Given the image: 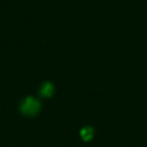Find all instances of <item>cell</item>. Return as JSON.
<instances>
[{
  "label": "cell",
  "mask_w": 147,
  "mask_h": 147,
  "mask_svg": "<svg viewBox=\"0 0 147 147\" xmlns=\"http://www.w3.org/2000/svg\"><path fill=\"white\" fill-rule=\"evenodd\" d=\"M21 109H22V111H23L24 114H26V115H34V114H37V113L39 111V109H40V103H39V101H38L37 99L29 96V98H26V99L23 101V103H22V106H21Z\"/></svg>",
  "instance_id": "6da1fadb"
},
{
  "label": "cell",
  "mask_w": 147,
  "mask_h": 147,
  "mask_svg": "<svg viewBox=\"0 0 147 147\" xmlns=\"http://www.w3.org/2000/svg\"><path fill=\"white\" fill-rule=\"evenodd\" d=\"M40 93L44 95V96H51L52 93H53V85L51 83H45L42 84L41 88H40Z\"/></svg>",
  "instance_id": "7a4b0ae2"
},
{
  "label": "cell",
  "mask_w": 147,
  "mask_h": 147,
  "mask_svg": "<svg viewBox=\"0 0 147 147\" xmlns=\"http://www.w3.org/2000/svg\"><path fill=\"white\" fill-rule=\"evenodd\" d=\"M80 136L84 140H90L92 137H93V131L91 127H84L82 131H80Z\"/></svg>",
  "instance_id": "3957f363"
}]
</instances>
